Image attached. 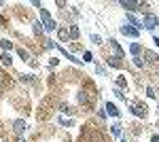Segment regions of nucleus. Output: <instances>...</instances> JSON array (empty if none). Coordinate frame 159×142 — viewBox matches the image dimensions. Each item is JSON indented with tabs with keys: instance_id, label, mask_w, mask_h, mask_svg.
<instances>
[{
	"instance_id": "3",
	"label": "nucleus",
	"mask_w": 159,
	"mask_h": 142,
	"mask_svg": "<svg viewBox=\"0 0 159 142\" xmlns=\"http://www.w3.org/2000/svg\"><path fill=\"white\" fill-rule=\"evenodd\" d=\"M119 4H121L123 9L129 13V15H132V13H136V11H142V4H140V2H134V0H121Z\"/></svg>"
},
{
	"instance_id": "15",
	"label": "nucleus",
	"mask_w": 159,
	"mask_h": 142,
	"mask_svg": "<svg viewBox=\"0 0 159 142\" xmlns=\"http://www.w3.org/2000/svg\"><path fill=\"white\" fill-rule=\"evenodd\" d=\"M68 32H70V40H76V38L81 36V30H79L76 25H70V28H68Z\"/></svg>"
},
{
	"instance_id": "7",
	"label": "nucleus",
	"mask_w": 159,
	"mask_h": 142,
	"mask_svg": "<svg viewBox=\"0 0 159 142\" xmlns=\"http://www.w3.org/2000/svg\"><path fill=\"white\" fill-rule=\"evenodd\" d=\"M108 45L112 47V51H115V55H117V57H123V55H125V51L119 47V43H117L115 38H108Z\"/></svg>"
},
{
	"instance_id": "30",
	"label": "nucleus",
	"mask_w": 159,
	"mask_h": 142,
	"mask_svg": "<svg viewBox=\"0 0 159 142\" xmlns=\"http://www.w3.org/2000/svg\"><path fill=\"white\" fill-rule=\"evenodd\" d=\"M55 4H57V7H60V9H66V7H68V4H66V2H64V0H57V2H55Z\"/></svg>"
},
{
	"instance_id": "9",
	"label": "nucleus",
	"mask_w": 159,
	"mask_h": 142,
	"mask_svg": "<svg viewBox=\"0 0 159 142\" xmlns=\"http://www.w3.org/2000/svg\"><path fill=\"white\" fill-rule=\"evenodd\" d=\"M57 36H60V40L61 43H68L70 40V32H68V28H57Z\"/></svg>"
},
{
	"instance_id": "25",
	"label": "nucleus",
	"mask_w": 159,
	"mask_h": 142,
	"mask_svg": "<svg viewBox=\"0 0 159 142\" xmlns=\"http://www.w3.org/2000/svg\"><path fill=\"white\" fill-rule=\"evenodd\" d=\"M61 112H64V115H72V112H74V110H70V106H68V104H61Z\"/></svg>"
},
{
	"instance_id": "11",
	"label": "nucleus",
	"mask_w": 159,
	"mask_h": 142,
	"mask_svg": "<svg viewBox=\"0 0 159 142\" xmlns=\"http://www.w3.org/2000/svg\"><path fill=\"white\" fill-rule=\"evenodd\" d=\"M144 57H147L148 64H159V55L155 51H144Z\"/></svg>"
},
{
	"instance_id": "5",
	"label": "nucleus",
	"mask_w": 159,
	"mask_h": 142,
	"mask_svg": "<svg viewBox=\"0 0 159 142\" xmlns=\"http://www.w3.org/2000/svg\"><path fill=\"white\" fill-rule=\"evenodd\" d=\"M25 130H28V123L21 121V119H17V121H13V131L17 134V136H24Z\"/></svg>"
},
{
	"instance_id": "17",
	"label": "nucleus",
	"mask_w": 159,
	"mask_h": 142,
	"mask_svg": "<svg viewBox=\"0 0 159 142\" xmlns=\"http://www.w3.org/2000/svg\"><path fill=\"white\" fill-rule=\"evenodd\" d=\"M0 49L7 53V51H11V49H13V43H11V40H0Z\"/></svg>"
},
{
	"instance_id": "2",
	"label": "nucleus",
	"mask_w": 159,
	"mask_h": 142,
	"mask_svg": "<svg viewBox=\"0 0 159 142\" xmlns=\"http://www.w3.org/2000/svg\"><path fill=\"white\" fill-rule=\"evenodd\" d=\"M142 25H144L147 30H151V32H153V30L159 25V17H157V15H153V13H147V15H144V21H142Z\"/></svg>"
},
{
	"instance_id": "35",
	"label": "nucleus",
	"mask_w": 159,
	"mask_h": 142,
	"mask_svg": "<svg viewBox=\"0 0 159 142\" xmlns=\"http://www.w3.org/2000/svg\"><path fill=\"white\" fill-rule=\"evenodd\" d=\"M19 142H25V140H24V138H21V140H19Z\"/></svg>"
},
{
	"instance_id": "31",
	"label": "nucleus",
	"mask_w": 159,
	"mask_h": 142,
	"mask_svg": "<svg viewBox=\"0 0 159 142\" xmlns=\"http://www.w3.org/2000/svg\"><path fill=\"white\" fill-rule=\"evenodd\" d=\"M151 142H159V136H157V134H153V136H151Z\"/></svg>"
},
{
	"instance_id": "12",
	"label": "nucleus",
	"mask_w": 159,
	"mask_h": 142,
	"mask_svg": "<svg viewBox=\"0 0 159 142\" xmlns=\"http://www.w3.org/2000/svg\"><path fill=\"white\" fill-rule=\"evenodd\" d=\"M104 110H108L110 117H119V108L115 106L112 102H106V106H104Z\"/></svg>"
},
{
	"instance_id": "1",
	"label": "nucleus",
	"mask_w": 159,
	"mask_h": 142,
	"mask_svg": "<svg viewBox=\"0 0 159 142\" xmlns=\"http://www.w3.org/2000/svg\"><path fill=\"white\" fill-rule=\"evenodd\" d=\"M38 11H40V19H43V30H47V32H53L55 28H60V25L53 21V17L49 15V11H47L45 7H40Z\"/></svg>"
},
{
	"instance_id": "27",
	"label": "nucleus",
	"mask_w": 159,
	"mask_h": 142,
	"mask_svg": "<svg viewBox=\"0 0 159 142\" xmlns=\"http://www.w3.org/2000/svg\"><path fill=\"white\" fill-rule=\"evenodd\" d=\"M147 95H148V98H157V94H155V89H153L151 85L147 87Z\"/></svg>"
},
{
	"instance_id": "8",
	"label": "nucleus",
	"mask_w": 159,
	"mask_h": 142,
	"mask_svg": "<svg viewBox=\"0 0 159 142\" xmlns=\"http://www.w3.org/2000/svg\"><path fill=\"white\" fill-rule=\"evenodd\" d=\"M125 21H127V24H129V25H134L136 30H140V28H142V21H140V19H136L134 15H129V13L125 15Z\"/></svg>"
},
{
	"instance_id": "34",
	"label": "nucleus",
	"mask_w": 159,
	"mask_h": 142,
	"mask_svg": "<svg viewBox=\"0 0 159 142\" xmlns=\"http://www.w3.org/2000/svg\"><path fill=\"white\" fill-rule=\"evenodd\" d=\"M157 115H159V104H157Z\"/></svg>"
},
{
	"instance_id": "13",
	"label": "nucleus",
	"mask_w": 159,
	"mask_h": 142,
	"mask_svg": "<svg viewBox=\"0 0 159 142\" xmlns=\"http://www.w3.org/2000/svg\"><path fill=\"white\" fill-rule=\"evenodd\" d=\"M106 64L112 66V68H121V57H117V55H112V57L106 59Z\"/></svg>"
},
{
	"instance_id": "23",
	"label": "nucleus",
	"mask_w": 159,
	"mask_h": 142,
	"mask_svg": "<svg viewBox=\"0 0 159 142\" xmlns=\"http://www.w3.org/2000/svg\"><path fill=\"white\" fill-rule=\"evenodd\" d=\"M76 98H79V102H81V104H87V100H89V98H87V91H79Z\"/></svg>"
},
{
	"instance_id": "19",
	"label": "nucleus",
	"mask_w": 159,
	"mask_h": 142,
	"mask_svg": "<svg viewBox=\"0 0 159 142\" xmlns=\"http://www.w3.org/2000/svg\"><path fill=\"white\" fill-rule=\"evenodd\" d=\"M19 81L21 83H34V76L32 74H19Z\"/></svg>"
},
{
	"instance_id": "18",
	"label": "nucleus",
	"mask_w": 159,
	"mask_h": 142,
	"mask_svg": "<svg viewBox=\"0 0 159 142\" xmlns=\"http://www.w3.org/2000/svg\"><path fill=\"white\" fill-rule=\"evenodd\" d=\"M110 131H112V136H121V123H112Z\"/></svg>"
},
{
	"instance_id": "28",
	"label": "nucleus",
	"mask_w": 159,
	"mask_h": 142,
	"mask_svg": "<svg viewBox=\"0 0 159 142\" xmlns=\"http://www.w3.org/2000/svg\"><path fill=\"white\" fill-rule=\"evenodd\" d=\"M83 62H93V55H91L89 51H85V53H83Z\"/></svg>"
},
{
	"instance_id": "24",
	"label": "nucleus",
	"mask_w": 159,
	"mask_h": 142,
	"mask_svg": "<svg viewBox=\"0 0 159 142\" xmlns=\"http://www.w3.org/2000/svg\"><path fill=\"white\" fill-rule=\"evenodd\" d=\"M132 59H134V66H136V68H144V66H147V62H142L140 57H132Z\"/></svg>"
},
{
	"instance_id": "36",
	"label": "nucleus",
	"mask_w": 159,
	"mask_h": 142,
	"mask_svg": "<svg viewBox=\"0 0 159 142\" xmlns=\"http://www.w3.org/2000/svg\"><path fill=\"white\" fill-rule=\"evenodd\" d=\"M157 70H159V64H157Z\"/></svg>"
},
{
	"instance_id": "33",
	"label": "nucleus",
	"mask_w": 159,
	"mask_h": 142,
	"mask_svg": "<svg viewBox=\"0 0 159 142\" xmlns=\"http://www.w3.org/2000/svg\"><path fill=\"white\" fill-rule=\"evenodd\" d=\"M119 142H127V140H125V138H123V140H119Z\"/></svg>"
},
{
	"instance_id": "16",
	"label": "nucleus",
	"mask_w": 159,
	"mask_h": 142,
	"mask_svg": "<svg viewBox=\"0 0 159 142\" xmlns=\"http://www.w3.org/2000/svg\"><path fill=\"white\" fill-rule=\"evenodd\" d=\"M0 62H2V66H7V68H11V64H13V59H11L9 53H2V55H0Z\"/></svg>"
},
{
	"instance_id": "29",
	"label": "nucleus",
	"mask_w": 159,
	"mask_h": 142,
	"mask_svg": "<svg viewBox=\"0 0 159 142\" xmlns=\"http://www.w3.org/2000/svg\"><path fill=\"white\" fill-rule=\"evenodd\" d=\"M55 47V43L53 40H45V49H53Z\"/></svg>"
},
{
	"instance_id": "26",
	"label": "nucleus",
	"mask_w": 159,
	"mask_h": 142,
	"mask_svg": "<svg viewBox=\"0 0 159 142\" xmlns=\"http://www.w3.org/2000/svg\"><path fill=\"white\" fill-rule=\"evenodd\" d=\"M89 38H91V43H96V45H102V38H100L98 34H91Z\"/></svg>"
},
{
	"instance_id": "6",
	"label": "nucleus",
	"mask_w": 159,
	"mask_h": 142,
	"mask_svg": "<svg viewBox=\"0 0 159 142\" xmlns=\"http://www.w3.org/2000/svg\"><path fill=\"white\" fill-rule=\"evenodd\" d=\"M132 115H136V117H140V119H144L147 117V106L144 104H132Z\"/></svg>"
},
{
	"instance_id": "14",
	"label": "nucleus",
	"mask_w": 159,
	"mask_h": 142,
	"mask_svg": "<svg viewBox=\"0 0 159 142\" xmlns=\"http://www.w3.org/2000/svg\"><path fill=\"white\" fill-rule=\"evenodd\" d=\"M17 55H19V57L24 59V62H28V64L32 62V57H30V53H28V51H25L24 47H19V49H17Z\"/></svg>"
},
{
	"instance_id": "22",
	"label": "nucleus",
	"mask_w": 159,
	"mask_h": 142,
	"mask_svg": "<svg viewBox=\"0 0 159 142\" xmlns=\"http://www.w3.org/2000/svg\"><path fill=\"white\" fill-rule=\"evenodd\" d=\"M117 87H119V89H125V87H127V81H125V76H117Z\"/></svg>"
},
{
	"instance_id": "32",
	"label": "nucleus",
	"mask_w": 159,
	"mask_h": 142,
	"mask_svg": "<svg viewBox=\"0 0 159 142\" xmlns=\"http://www.w3.org/2000/svg\"><path fill=\"white\" fill-rule=\"evenodd\" d=\"M153 43H155V45L159 47V36H153Z\"/></svg>"
},
{
	"instance_id": "4",
	"label": "nucleus",
	"mask_w": 159,
	"mask_h": 142,
	"mask_svg": "<svg viewBox=\"0 0 159 142\" xmlns=\"http://www.w3.org/2000/svg\"><path fill=\"white\" fill-rule=\"evenodd\" d=\"M119 30H121L123 36H129V38H138V36H140V30H136L134 25H129V24H123Z\"/></svg>"
},
{
	"instance_id": "21",
	"label": "nucleus",
	"mask_w": 159,
	"mask_h": 142,
	"mask_svg": "<svg viewBox=\"0 0 159 142\" xmlns=\"http://www.w3.org/2000/svg\"><path fill=\"white\" fill-rule=\"evenodd\" d=\"M112 94L117 95V100H121V102H125V94H123V91L119 89V87H115V89H112Z\"/></svg>"
},
{
	"instance_id": "20",
	"label": "nucleus",
	"mask_w": 159,
	"mask_h": 142,
	"mask_svg": "<svg viewBox=\"0 0 159 142\" xmlns=\"http://www.w3.org/2000/svg\"><path fill=\"white\" fill-rule=\"evenodd\" d=\"M57 121H60L64 127H72V125H74V121H70V119H64V117H57Z\"/></svg>"
},
{
	"instance_id": "10",
	"label": "nucleus",
	"mask_w": 159,
	"mask_h": 142,
	"mask_svg": "<svg viewBox=\"0 0 159 142\" xmlns=\"http://www.w3.org/2000/svg\"><path fill=\"white\" fill-rule=\"evenodd\" d=\"M140 51H142V45H140V43H132V45H129L132 57H140Z\"/></svg>"
}]
</instances>
